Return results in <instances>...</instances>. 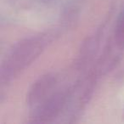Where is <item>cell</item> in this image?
<instances>
[{
  "label": "cell",
  "mask_w": 124,
  "mask_h": 124,
  "mask_svg": "<svg viewBox=\"0 0 124 124\" xmlns=\"http://www.w3.org/2000/svg\"><path fill=\"white\" fill-rule=\"evenodd\" d=\"M116 39L118 43L124 46V12L122 13L116 27Z\"/></svg>",
  "instance_id": "6da1fadb"
}]
</instances>
